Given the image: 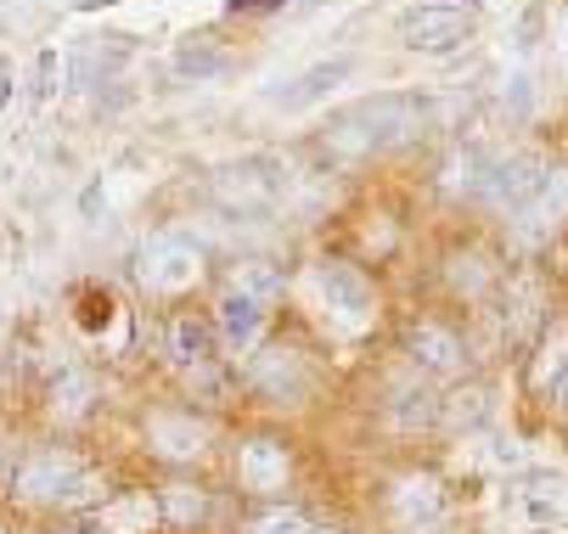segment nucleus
I'll return each mask as SVG.
<instances>
[{
  "label": "nucleus",
  "instance_id": "nucleus-1",
  "mask_svg": "<svg viewBox=\"0 0 568 534\" xmlns=\"http://www.w3.org/2000/svg\"><path fill=\"white\" fill-rule=\"evenodd\" d=\"M428 119H434V107L423 91H377V96L333 107L298 141V152L321 175H366L377 164H394L405 152H417L428 135Z\"/></svg>",
  "mask_w": 568,
  "mask_h": 534
},
{
  "label": "nucleus",
  "instance_id": "nucleus-2",
  "mask_svg": "<svg viewBox=\"0 0 568 534\" xmlns=\"http://www.w3.org/2000/svg\"><path fill=\"white\" fill-rule=\"evenodd\" d=\"M327 248L355 259L361 270L383 276L405 248H412V203H405L399 192H388V186L349 197L327 225Z\"/></svg>",
  "mask_w": 568,
  "mask_h": 534
},
{
  "label": "nucleus",
  "instance_id": "nucleus-3",
  "mask_svg": "<svg viewBox=\"0 0 568 534\" xmlns=\"http://www.w3.org/2000/svg\"><path fill=\"white\" fill-rule=\"evenodd\" d=\"M304 287L315 298L321 321H327L333 338L355 343V338H372L377 321H383V281L372 270H361L355 259L321 248L310 265H304Z\"/></svg>",
  "mask_w": 568,
  "mask_h": 534
},
{
  "label": "nucleus",
  "instance_id": "nucleus-4",
  "mask_svg": "<svg viewBox=\"0 0 568 534\" xmlns=\"http://www.w3.org/2000/svg\"><path fill=\"white\" fill-rule=\"evenodd\" d=\"M130 276L141 287L146 304H164V310H175V304H192L209 281H214V259L197 237L186 232H152L135 259H130Z\"/></svg>",
  "mask_w": 568,
  "mask_h": 534
},
{
  "label": "nucleus",
  "instance_id": "nucleus-5",
  "mask_svg": "<svg viewBox=\"0 0 568 534\" xmlns=\"http://www.w3.org/2000/svg\"><path fill=\"white\" fill-rule=\"evenodd\" d=\"M12 495L29 501V506H97L108 490L97 479V468L79 455L73 444H34L23 462L12 468Z\"/></svg>",
  "mask_w": 568,
  "mask_h": 534
},
{
  "label": "nucleus",
  "instance_id": "nucleus-6",
  "mask_svg": "<svg viewBox=\"0 0 568 534\" xmlns=\"http://www.w3.org/2000/svg\"><path fill=\"white\" fill-rule=\"evenodd\" d=\"M507 276H513V259L490 237H478V232H462V237H450L434 254V287L456 304V310H467V316L490 310Z\"/></svg>",
  "mask_w": 568,
  "mask_h": 534
},
{
  "label": "nucleus",
  "instance_id": "nucleus-7",
  "mask_svg": "<svg viewBox=\"0 0 568 534\" xmlns=\"http://www.w3.org/2000/svg\"><path fill=\"white\" fill-rule=\"evenodd\" d=\"M399 355L423 383H467L473 377V338L450 310H412L399 321Z\"/></svg>",
  "mask_w": 568,
  "mask_h": 534
},
{
  "label": "nucleus",
  "instance_id": "nucleus-8",
  "mask_svg": "<svg viewBox=\"0 0 568 534\" xmlns=\"http://www.w3.org/2000/svg\"><path fill=\"white\" fill-rule=\"evenodd\" d=\"M293 175H287V158L276 152H248V158H225L209 170V203L231 219H265L282 208Z\"/></svg>",
  "mask_w": 568,
  "mask_h": 534
},
{
  "label": "nucleus",
  "instance_id": "nucleus-9",
  "mask_svg": "<svg viewBox=\"0 0 568 534\" xmlns=\"http://www.w3.org/2000/svg\"><path fill=\"white\" fill-rule=\"evenodd\" d=\"M242 383H248V394H260L265 405L293 411V405H310V400H315L321 366H315V355H310L298 338L271 332L254 355H242Z\"/></svg>",
  "mask_w": 568,
  "mask_h": 534
},
{
  "label": "nucleus",
  "instance_id": "nucleus-10",
  "mask_svg": "<svg viewBox=\"0 0 568 534\" xmlns=\"http://www.w3.org/2000/svg\"><path fill=\"white\" fill-rule=\"evenodd\" d=\"M231 479L236 490L260 501V506H276L293 495V479H298V455L287 444V433L276 428H254V433H242L231 444Z\"/></svg>",
  "mask_w": 568,
  "mask_h": 534
},
{
  "label": "nucleus",
  "instance_id": "nucleus-11",
  "mask_svg": "<svg viewBox=\"0 0 568 534\" xmlns=\"http://www.w3.org/2000/svg\"><path fill=\"white\" fill-rule=\"evenodd\" d=\"M158 343H164V360L192 377V383H209V377L225 371V343H220V327L209 310H197V304H175V310H164V321H158Z\"/></svg>",
  "mask_w": 568,
  "mask_h": 534
},
{
  "label": "nucleus",
  "instance_id": "nucleus-12",
  "mask_svg": "<svg viewBox=\"0 0 568 534\" xmlns=\"http://www.w3.org/2000/svg\"><path fill=\"white\" fill-rule=\"evenodd\" d=\"M478 18L462 0H417L394 18V45L412 57H456L462 45H473Z\"/></svg>",
  "mask_w": 568,
  "mask_h": 534
},
{
  "label": "nucleus",
  "instance_id": "nucleus-13",
  "mask_svg": "<svg viewBox=\"0 0 568 534\" xmlns=\"http://www.w3.org/2000/svg\"><path fill=\"white\" fill-rule=\"evenodd\" d=\"M141 439L152 450V462H164L170 473H186L214 450V422L192 405H158V411H146Z\"/></svg>",
  "mask_w": 568,
  "mask_h": 534
},
{
  "label": "nucleus",
  "instance_id": "nucleus-14",
  "mask_svg": "<svg viewBox=\"0 0 568 534\" xmlns=\"http://www.w3.org/2000/svg\"><path fill=\"white\" fill-rule=\"evenodd\" d=\"M209 316H214V327H220V343H225V355H254L265 338H271V327H276V310H265V304H254L248 292H236V287H214V304H209Z\"/></svg>",
  "mask_w": 568,
  "mask_h": 534
},
{
  "label": "nucleus",
  "instance_id": "nucleus-15",
  "mask_svg": "<svg viewBox=\"0 0 568 534\" xmlns=\"http://www.w3.org/2000/svg\"><path fill=\"white\" fill-rule=\"evenodd\" d=\"M214 281H225V287H236V292H248L254 304H265V310H282L287 292H293V265L276 259V254H242V259H231Z\"/></svg>",
  "mask_w": 568,
  "mask_h": 534
},
{
  "label": "nucleus",
  "instance_id": "nucleus-16",
  "mask_svg": "<svg viewBox=\"0 0 568 534\" xmlns=\"http://www.w3.org/2000/svg\"><path fill=\"white\" fill-rule=\"evenodd\" d=\"M91 528L97 534H158L164 528V506L158 490H113L91 506Z\"/></svg>",
  "mask_w": 568,
  "mask_h": 534
},
{
  "label": "nucleus",
  "instance_id": "nucleus-17",
  "mask_svg": "<svg viewBox=\"0 0 568 534\" xmlns=\"http://www.w3.org/2000/svg\"><path fill=\"white\" fill-rule=\"evenodd\" d=\"M518 360H524V389H529V400L546 405V394L557 389V377L568 371V316H551Z\"/></svg>",
  "mask_w": 568,
  "mask_h": 534
},
{
  "label": "nucleus",
  "instance_id": "nucleus-18",
  "mask_svg": "<svg viewBox=\"0 0 568 534\" xmlns=\"http://www.w3.org/2000/svg\"><path fill=\"white\" fill-rule=\"evenodd\" d=\"M439 506H445V484H439V473H405V479L388 484V517H394L399 528H423V523H434Z\"/></svg>",
  "mask_w": 568,
  "mask_h": 534
},
{
  "label": "nucleus",
  "instance_id": "nucleus-19",
  "mask_svg": "<svg viewBox=\"0 0 568 534\" xmlns=\"http://www.w3.org/2000/svg\"><path fill=\"white\" fill-rule=\"evenodd\" d=\"M158 506H164V528L192 534V528H203V523H209L214 495H209L203 484H192V479H170V484H158Z\"/></svg>",
  "mask_w": 568,
  "mask_h": 534
},
{
  "label": "nucleus",
  "instance_id": "nucleus-20",
  "mask_svg": "<svg viewBox=\"0 0 568 534\" xmlns=\"http://www.w3.org/2000/svg\"><path fill=\"white\" fill-rule=\"evenodd\" d=\"M388 422H394V428H405V433H417V428H439V394H434V383H423V377L412 371V383L394 389V400H388Z\"/></svg>",
  "mask_w": 568,
  "mask_h": 534
},
{
  "label": "nucleus",
  "instance_id": "nucleus-21",
  "mask_svg": "<svg viewBox=\"0 0 568 534\" xmlns=\"http://www.w3.org/2000/svg\"><path fill=\"white\" fill-rule=\"evenodd\" d=\"M490 417V389L467 377V383H450V394H439V428H478Z\"/></svg>",
  "mask_w": 568,
  "mask_h": 534
},
{
  "label": "nucleus",
  "instance_id": "nucleus-22",
  "mask_svg": "<svg viewBox=\"0 0 568 534\" xmlns=\"http://www.w3.org/2000/svg\"><path fill=\"white\" fill-rule=\"evenodd\" d=\"M175 68L186 80H214V73L231 68V51H220V34H186L175 51Z\"/></svg>",
  "mask_w": 568,
  "mask_h": 534
},
{
  "label": "nucleus",
  "instance_id": "nucleus-23",
  "mask_svg": "<svg viewBox=\"0 0 568 534\" xmlns=\"http://www.w3.org/2000/svg\"><path fill=\"white\" fill-rule=\"evenodd\" d=\"M349 73H355V62H349V57L321 62V68H310V73H304V80H293V91H276L271 102H276V107H304V102H315V96H327V85L349 80Z\"/></svg>",
  "mask_w": 568,
  "mask_h": 534
},
{
  "label": "nucleus",
  "instance_id": "nucleus-24",
  "mask_svg": "<svg viewBox=\"0 0 568 534\" xmlns=\"http://www.w3.org/2000/svg\"><path fill=\"white\" fill-rule=\"evenodd\" d=\"M321 523L310 512H298L293 501H276V506H260L248 523H242V534H315Z\"/></svg>",
  "mask_w": 568,
  "mask_h": 534
},
{
  "label": "nucleus",
  "instance_id": "nucleus-25",
  "mask_svg": "<svg viewBox=\"0 0 568 534\" xmlns=\"http://www.w3.org/2000/svg\"><path fill=\"white\" fill-rule=\"evenodd\" d=\"M546 405H551V417H562V422H568V371L557 377V389L546 394Z\"/></svg>",
  "mask_w": 568,
  "mask_h": 534
},
{
  "label": "nucleus",
  "instance_id": "nucleus-26",
  "mask_svg": "<svg viewBox=\"0 0 568 534\" xmlns=\"http://www.w3.org/2000/svg\"><path fill=\"white\" fill-rule=\"evenodd\" d=\"M51 534H97V528H85V523H62V528H51Z\"/></svg>",
  "mask_w": 568,
  "mask_h": 534
},
{
  "label": "nucleus",
  "instance_id": "nucleus-27",
  "mask_svg": "<svg viewBox=\"0 0 568 534\" xmlns=\"http://www.w3.org/2000/svg\"><path fill=\"white\" fill-rule=\"evenodd\" d=\"M462 7H467V12H478V7H490V0H462Z\"/></svg>",
  "mask_w": 568,
  "mask_h": 534
},
{
  "label": "nucleus",
  "instance_id": "nucleus-28",
  "mask_svg": "<svg viewBox=\"0 0 568 534\" xmlns=\"http://www.w3.org/2000/svg\"><path fill=\"white\" fill-rule=\"evenodd\" d=\"M315 534H344V528H315Z\"/></svg>",
  "mask_w": 568,
  "mask_h": 534
}]
</instances>
